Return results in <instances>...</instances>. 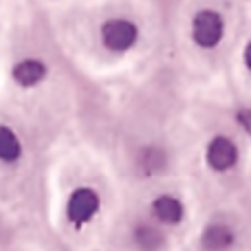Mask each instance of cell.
I'll return each instance as SVG.
<instances>
[{
	"label": "cell",
	"instance_id": "obj_8",
	"mask_svg": "<svg viewBox=\"0 0 251 251\" xmlns=\"http://www.w3.org/2000/svg\"><path fill=\"white\" fill-rule=\"evenodd\" d=\"M49 77V64L40 57L26 55L20 57L16 64L11 66V79L16 86L31 91V88H38L40 84H44Z\"/></svg>",
	"mask_w": 251,
	"mask_h": 251
},
{
	"label": "cell",
	"instance_id": "obj_1",
	"mask_svg": "<svg viewBox=\"0 0 251 251\" xmlns=\"http://www.w3.org/2000/svg\"><path fill=\"white\" fill-rule=\"evenodd\" d=\"M203 163L214 176H231L240 170L243 163V148L236 134L218 130L205 141Z\"/></svg>",
	"mask_w": 251,
	"mask_h": 251
},
{
	"label": "cell",
	"instance_id": "obj_7",
	"mask_svg": "<svg viewBox=\"0 0 251 251\" xmlns=\"http://www.w3.org/2000/svg\"><path fill=\"white\" fill-rule=\"evenodd\" d=\"M130 243L134 251H165L168 229L156 225L152 218H139L130 225Z\"/></svg>",
	"mask_w": 251,
	"mask_h": 251
},
{
	"label": "cell",
	"instance_id": "obj_11",
	"mask_svg": "<svg viewBox=\"0 0 251 251\" xmlns=\"http://www.w3.org/2000/svg\"><path fill=\"white\" fill-rule=\"evenodd\" d=\"M240 64H243L245 73L251 77V38L245 40L243 49H240Z\"/></svg>",
	"mask_w": 251,
	"mask_h": 251
},
{
	"label": "cell",
	"instance_id": "obj_5",
	"mask_svg": "<svg viewBox=\"0 0 251 251\" xmlns=\"http://www.w3.org/2000/svg\"><path fill=\"white\" fill-rule=\"evenodd\" d=\"M101 212V194L91 185H77L71 190L64 205V216L73 229L88 227Z\"/></svg>",
	"mask_w": 251,
	"mask_h": 251
},
{
	"label": "cell",
	"instance_id": "obj_9",
	"mask_svg": "<svg viewBox=\"0 0 251 251\" xmlns=\"http://www.w3.org/2000/svg\"><path fill=\"white\" fill-rule=\"evenodd\" d=\"M170 154L161 146H146L137 154V170L143 176H159L168 170Z\"/></svg>",
	"mask_w": 251,
	"mask_h": 251
},
{
	"label": "cell",
	"instance_id": "obj_6",
	"mask_svg": "<svg viewBox=\"0 0 251 251\" xmlns=\"http://www.w3.org/2000/svg\"><path fill=\"white\" fill-rule=\"evenodd\" d=\"M148 218L163 229H176L187 221V205L174 192H159L148 203Z\"/></svg>",
	"mask_w": 251,
	"mask_h": 251
},
{
	"label": "cell",
	"instance_id": "obj_4",
	"mask_svg": "<svg viewBox=\"0 0 251 251\" xmlns=\"http://www.w3.org/2000/svg\"><path fill=\"white\" fill-rule=\"evenodd\" d=\"M100 42L108 53L115 55H124L137 49L141 42V26L132 20V18H108L100 29Z\"/></svg>",
	"mask_w": 251,
	"mask_h": 251
},
{
	"label": "cell",
	"instance_id": "obj_2",
	"mask_svg": "<svg viewBox=\"0 0 251 251\" xmlns=\"http://www.w3.org/2000/svg\"><path fill=\"white\" fill-rule=\"evenodd\" d=\"M227 38V20L221 11L212 7L199 9L190 20V42L199 51L212 53L225 44Z\"/></svg>",
	"mask_w": 251,
	"mask_h": 251
},
{
	"label": "cell",
	"instance_id": "obj_3",
	"mask_svg": "<svg viewBox=\"0 0 251 251\" xmlns=\"http://www.w3.org/2000/svg\"><path fill=\"white\" fill-rule=\"evenodd\" d=\"M243 243V229L231 216H214L203 225L196 238L199 251H238Z\"/></svg>",
	"mask_w": 251,
	"mask_h": 251
},
{
	"label": "cell",
	"instance_id": "obj_10",
	"mask_svg": "<svg viewBox=\"0 0 251 251\" xmlns=\"http://www.w3.org/2000/svg\"><path fill=\"white\" fill-rule=\"evenodd\" d=\"M22 154H25V148H22V141L16 134V130L0 124V163L16 165L20 163Z\"/></svg>",
	"mask_w": 251,
	"mask_h": 251
}]
</instances>
